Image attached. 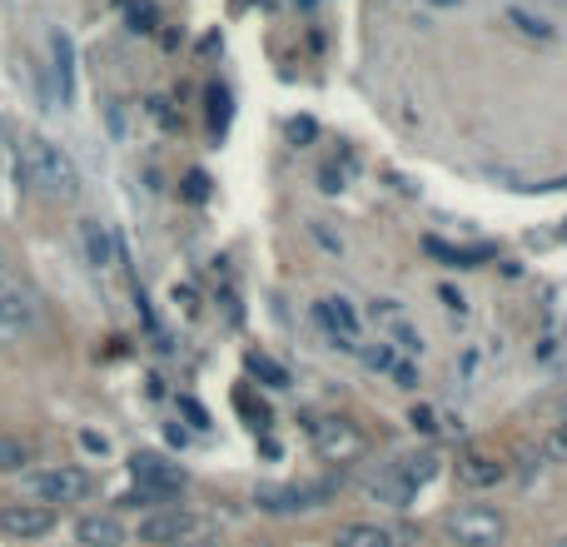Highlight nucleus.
I'll return each instance as SVG.
<instances>
[{
  "label": "nucleus",
  "mask_w": 567,
  "mask_h": 547,
  "mask_svg": "<svg viewBox=\"0 0 567 547\" xmlns=\"http://www.w3.org/2000/svg\"><path fill=\"white\" fill-rule=\"evenodd\" d=\"M543 458L567 463V423H553L548 429V438H543Z\"/></svg>",
  "instance_id": "obj_21"
},
{
  "label": "nucleus",
  "mask_w": 567,
  "mask_h": 547,
  "mask_svg": "<svg viewBox=\"0 0 567 547\" xmlns=\"http://www.w3.org/2000/svg\"><path fill=\"white\" fill-rule=\"evenodd\" d=\"M50 60H55V65H50V75H55V100L70 105V100H75V45H70L65 30L50 35Z\"/></svg>",
  "instance_id": "obj_13"
},
{
  "label": "nucleus",
  "mask_w": 567,
  "mask_h": 547,
  "mask_svg": "<svg viewBox=\"0 0 567 547\" xmlns=\"http://www.w3.org/2000/svg\"><path fill=\"white\" fill-rule=\"evenodd\" d=\"M319 179H323V185H319L323 195H339V189H343V179H349V169H339V165H323V175H319Z\"/></svg>",
  "instance_id": "obj_24"
},
{
  "label": "nucleus",
  "mask_w": 567,
  "mask_h": 547,
  "mask_svg": "<svg viewBox=\"0 0 567 547\" xmlns=\"http://www.w3.org/2000/svg\"><path fill=\"white\" fill-rule=\"evenodd\" d=\"M30 463V448L20 438H10V433H0V473H25Z\"/></svg>",
  "instance_id": "obj_19"
},
{
  "label": "nucleus",
  "mask_w": 567,
  "mask_h": 547,
  "mask_svg": "<svg viewBox=\"0 0 567 547\" xmlns=\"http://www.w3.org/2000/svg\"><path fill=\"white\" fill-rule=\"evenodd\" d=\"M443 458L433 448H419V453H403V458H393L389 468L379 473V478H369V498L389 503V508H409L413 493L429 488L433 478H439Z\"/></svg>",
  "instance_id": "obj_2"
},
{
  "label": "nucleus",
  "mask_w": 567,
  "mask_h": 547,
  "mask_svg": "<svg viewBox=\"0 0 567 547\" xmlns=\"http://www.w3.org/2000/svg\"><path fill=\"white\" fill-rule=\"evenodd\" d=\"M25 488H30V498L35 503H45V508H55V503H80L90 488H95V478H90L85 468H40V473H30L25 478Z\"/></svg>",
  "instance_id": "obj_7"
},
{
  "label": "nucleus",
  "mask_w": 567,
  "mask_h": 547,
  "mask_svg": "<svg viewBox=\"0 0 567 547\" xmlns=\"http://www.w3.org/2000/svg\"><path fill=\"white\" fill-rule=\"evenodd\" d=\"M558 423H567V399H563V419H558Z\"/></svg>",
  "instance_id": "obj_31"
},
{
  "label": "nucleus",
  "mask_w": 567,
  "mask_h": 547,
  "mask_svg": "<svg viewBox=\"0 0 567 547\" xmlns=\"http://www.w3.org/2000/svg\"><path fill=\"white\" fill-rule=\"evenodd\" d=\"M50 528H55V508H45V503H10V508H0V533L16 543L45 538Z\"/></svg>",
  "instance_id": "obj_9"
},
{
  "label": "nucleus",
  "mask_w": 567,
  "mask_h": 547,
  "mask_svg": "<svg viewBox=\"0 0 567 547\" xmlns=\"http://www.w3.org/2000/svg\"><path fill=\"white\" fill-rule=\"evenodd\" d=\"M333 547H393V533L379 523H343L333 533Z\"/></svg>",
  "instance_id": "obj_16"
},
{
  "label": "nucleus",
  "mask_w": 567,
  "mask_h": 547,
  "mask_svg": "<svg viewBox=\"0 0 567 547\" xmlns=\"http://www.w3.org/2000/svg\"><path fill=\"white\" fill-rule=\"evenodd\" d=\"M433 419H439V413H433V409H423V403L409 413V423H413V429H419V433H433V429H439V423H433Z\"/></svg>",
  "instance_id": "obj_25"
},
{
  "label": "nucleus",
  "mask_w": 567,
  "mask_h": 547,
  "mask_svg": "<svg viewBox=\"0 0 567 547\" xmlns=\"http://www.w3.org/2000/svg\"><path fill=\"white\" fill-rule=\"evenodd\" d=\"M508 25H518L528 40H553V25L543 16H533V10H523V6H508Z\"/></svg>",
  "instance_id": "obj_18"
},
{
  "label": "nucleus",
  "mask_w": 567,
  "mask_h": 547,
  "mask_svg": "<svg viewBox=\"0 0 567 547\" xmlns=\"http://www.w3.org/2000/svg\"><path fill=\"white\" fill-rule=\"evenodd\" d=\"M80 249H85V265L90 269H110L115 265V235H110L100 219H80Z\"/></svg>",
  "instance_id": "obj_15"
},
{
  "label": "nucleus",
  "mask_w": 567,
  "mask_h": 547,
  "mask_svg": "<svg viewBox=\"0 0 567 547\" xmlns=\"http://www.w3.org/2000/svg\"><path fill=\"white\" fill-rule=\"evenodd\" d=\"M0 289H6V255H0Z\"/></svg>",
  "instance_id": "obj_29"
},
{
  "label": "nucleus",
  "mask_w": 567,
  "mask_h": 547,
  "mask_svg": "<svg viewBox=\"0 0 567 547\" xmlns=\"http://www.w3.org/2000/svg\"><path fill=\"white\" fill-rule=\"evenodd\" d=\"M548 547H567V538H558V543H548Z\"/></svg>",
  "instance_id": "obj_32"
},
{
  "label": "nucleus",
  "mask_w": 567,
  "mask_h": 547,
  "mask_svg": "<svg viewBox=\"0 0 567 547\" xmlns=\"http://www.w3.org/2000/svg\"><path fill=\"white\" fill-rule=\"evenodd\" d=\"M333 493H339L333 478H323V483H265V488H255V503L265 513H313V508H323Z\"/></svg>",
  "instance_id": "obj_6"
},
{
  "label": "nucleus",
  "mask_w": 567,
  "mask_h": 547,
  "mask_svg": "<svg viewBox=\"0 0 567 547\" xmlns=\"http://www.w3.org/2000/svg\"><path fill=\"white\" fill-rule=\"evenodd\" d=\"M309 443L323 463H359L369 453V438H363L359 423L349 419H313L309 423Z\"/></svg>",
  "instance_id": "obj_5"
},
{
  "label": "nucleus",
  "mask_w": 567,
  "mask_h": 547,
  "mask_svg": "<svg viewBox=\"0 0 567 547\" xmlns=\"http://www.w3.org/2000/svg\"><path fill=\"white\" fill-rule=\"evenodd\" d=\"M75 543L80 547H125V523L110 513H85L75 523Z\"/></svg>",
  "instance_id": "obj_14"
},
{
  "label": "nucleus",
  "mask_w": 567,
  "mask_h": 547,
  "mask_svg": "<svg viewBox=\"0 0 567 547\" xmlns=\"http://www.w3.org/2000/svg\"><path fill=\"white\" fill-rule=\"evenodd\" d=\"M185 199H195V205H199V199H209V175H205V169H189V175H185Z\"/></svg>",
  "instance_id": "obj_23"
},
{
  "label": "nucleus",
  "mask_w": 567,
  "mask_h": 547,
  "mask_svg": "<svg viewBox=\"0 0 567 547\" xmlns=\"http://www.w3.org/2000/svg\"><path fill=\"white\" fill-rule=\"evenodd\" d=\"M35 323H40V299L30 289H20V283H6L0 289V349L20 343Z\"/></svg>",
  "instance_id": "obj_8"
},
{
  "label": "nucleus",
  "mask_w": 567,
  "mask_h": 547,
  "mask_svg": "<svg viewBox=\"0 0 567 547\" xmlns=\"http://www.w3.org/2000/svg\"><path fill=\"white\" fill-rule=\"evenodd\" d=\"M150 115H155L159 125H169V110H165V100H150Z\"/></svg>",
  "instance_id": "obj_28"
},
{
  "label": "nucleus",
  "mask_w": 567,
  "mask_h": 547,
  "mask_svg": "<svg viewBox=\"0 0 567 547\" xmlns=\"http://www.w3.org/2000/svg\"><path fill=\"white\" fill-rule=\"evenodd\" d=\"M140 543L145 547H195L215 543V518H199L185 508H159L150 518H140Z\"/></svg>",
  "instance_id": "obj_3"
},
{
  "label": "nucleus",
  "mask_w": 567,
  "mask_h": 547,
  "mask_svg": "<svg viewBox=\"0 0 567 547\" xmlns=\"http://www.w3.org/2000/svg\"><path fill=\"white\" fill-rule=\"evenodd\" d=\"M443 538L453 547H498L508 538V518L488 503H468V508L443 513Z\"/></svg>",
  "instance_id": "obj_4"
},
{
  "label": "nucleus",
  "mask_w": 567,
  "mask_h": 547,
  "mask_svg": "<svg viewBox=\"0 0 567 547\" xmlns=\"http://www.w3.org/2000/svg\"><path fill=\"white\" fill-rule=\"evenodd\" d=\"M313 319L323 323V333H329V339L339 343V349L359 353V313H353V303L343 299V293H339V299L329 293V299L313 303Z\"/></svg>",
  "instance_id": "obj_10"
},
{
  "label": "nucleus",
  "mask_w": 567,
  "mask_h": 547,
  "mask_svg": "<svg viewBox=\"0 0 567 547\" xmlns=\"http://www.w3.org/2000/svg\"><path fill=\"white\" fill-rule=\"evenodd\" d=\"M245 363H249V373H255V379L269 383V389H289V373H284L275 359H265V353H249Z\"/></svg>",
  "instance_id": "obj_20"
},
{
  "label": "nucleus",
  "mask_w": 567,
  "mask_h": 547,
  "mask_svg": "<svg viewBox=\"0 0 567 547\" xmlns=\"http://www.w3.org/2000/svg\"><path fill=\"white\" fill-rule=\"evenodd\" d=\"M130 20H135V30H155V6L150 0H125Z\"/></svg>",
  "instance_id": "obj_22"
},
{
  "label": "nucleus",
  "mask_w": 567,
  "mask_h": 547,
  "mask_svg": "<svg viewBox=\"0 0 567 547\" xmlns=\"http://www.w3.org/2000/svg\"><path fill=\"white\" fill-rule=\"evenodd\" d=\"M20 179H25L40 199H50V205H70V199H80L75 159L45 135H30L25 145H20Z\"/></svg>",
  "instance_id": "obj_1"
},
{
  "label": "nucleus",
  "mask_w": 567,
  "mask_h": 547,
  "mask_svg": "<svg viewBox=\"0 0 567 547\" xmlns=\"http://www.w3.org/2000/svg\"><path fill=\"white\" fill-rule=\"evenodd\" d=\"M80 443H85L90 453H105V438H100V433H80Z\"/></svg>",
  "instance_id": "obj_27"
},
{
  "label": "nucleus",
  "mask_w": 567,
  "mask_h": 547,
  "mask_svg": "<svg viewBox=\"0 0 567 547\" xmlns=\"http://www.w3.org/2000/svg\"><path fill=\"white\" fill-rule=\"evenodd\" d=\"M433 6H458V0H433Z\"/></svg>",
  "instance_id": "obj_30"
},
{
  "label": "nucleus",
  "mask_w": 567,
  "mask_h": 547,
  "mask_svg": "<svg viewBox=\"0 0 567 547\" xmlns=\"http://www.w3.org/2000/svg\"><path fill=\"white\" fill-rule=\"evenodd\" d=\"M439 299L449 303V313H458V319H463V313H468V299H463L458 289H449V283H443V289H439Z\"/></svg>",
  "instance_id": "obj_26"
},
{
  "label": "nucleus",
  "mask_w": 567,
  "mask_h": 547,
  "mask_svg": "<svg viewBox=\"0 0 567 547\" xmlns=\"http://www.w3.org/2000/svg\"><path fill=\"white\" fill-rule=\"evenodd\" d=\"M429 255H439V259H449V265H463V269H468V265H483V259H488L493 249H488V245H473V249H449V245H443V239H429Z\"/></svg>",
  "instance_id": "obj_17"
},
{
  "label": "nucleus",
  "mask_w": 567,
  "mask_h": 547,
  "mask_svg": "<svg viewBox=\"0 0 567 547\" xmlns=\"http://www.w3.org/2000/svg\"><path fill=\"white\" fill-rule=\"evenodd\" d=\"M130 473H135L140 488H155V493H165V498H175V493L185 488V468L159 458V453H135V458H130Z\"/></svg>",
  "instance_id": "obj_11"
},
{
  "label": "nucleus",
  "mask_w": 567,
  "mask_h": 547,
  "mask_svg": "<svg viewBox=\"0 0 567 547\" xmlns=\"http://www.w3.org/2000/svg\"><path fill=\"white\" fill-rule=\"evenodd\" d=\"M503 478H508V463L488 458V453H463V458H458V483H463V488L483 493V488H498Z\"/></svg>",
  "instance_id": "obj_12"
}]
</instances>
